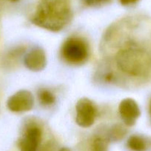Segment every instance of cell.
Masks as SVG:
<instances>
[{"label":"cell","instance_id":"cell-1","mask_svg":"<svg viewBox=\"0 0 151 151\" xmlns=\"http://www.w3.org/2000/svg\"><path fill=\"white\" fill-rule=\"evenodd\" d=\"M73 17L70 0H38L31 21L50 31L65 28Z\"/></svg>","mask_w":151,"mask_h":151},{"label":"cell","instance_id":"cell-2","mask_svg":"<svg viewBox=\"0 0 151 151\" xmlns=\"http://www.w3.org/2000/svg\"><path fill=\"white\" fill-rule=\"evenodd\" d=\"M115 60L121 70L132 76H139L146 69L144 54L142 50L133 46L120 50L117 53Z\"/></svg>","mask_w":151,"mask_h":151},{"label":"cell","instance_id":"cell-3","mask_svg":"<svg viewBox=\"0 0 151 151\" xmlns=\"http://www.w3.org/2000/svg\"><path fill=\"white\" fill-rule=\"evenodd\" d=\"M62 57L70 63L84 62L88 55V47L81 38L72 37L65 41L62 47Z\"/></svg>","mask_w":151,"mask_h":151},{"label":"cell","instance_id":"cell-4","mask_svg":"<svg viewBox=\"0 0 151 151\" xmlns=\"http://www.w3.org/2000/svg\"><path fill=\"white\" fill-rule=\"evenodd\" d=\"M76 122L80 127L89 128L94 123L97 111L93 102L88 98L78 100L76 106Z\"/></svg>","mask_w":151,"mask_h":151},{"label":"cell","instance_id":"cell-5","mask_svg":"<svg viewBox=\"0 0 151 151\" xmlns=\"http://www.w3.org/2000/svg\"><path fill=\"white\" fill-rule=\"evenodd\" d=\"M34 98L28 90H21L15 93L7 100V108L13 112H25L33 107Z\"/></svg>","mask_w":151,"mask_h":151},{"label":"cell","instance_id":"cell-6","mask_svg":"<svg viewBox=\"0 0 151 151\" xmlns=\"http://www.w3.org/2000/svg\"><path fill=\"white\" fill-rule=\"evenodd\" d=\"M41 139V131L36 126L30 127L19 139L18 146L20 151H36Z\"/></svg>","mask_w":151,"mask_h":151},{"label":"cell","instance_id":"cell-7","mask_svg":"<svg viewBox=\"0 0 151 151\" xmlns=\"http://www.w3.org/2000/svg\"><path fill=\"white\" fill-rule=\"evenodd\" d=\"M120 116L124 123L128 126L134 125L136 119L140 116V109L134 100L127 98L120 103L118 107Z\"/></svg>","mask_w":151,"mask_h":151},{"label":"cell","instance_id":"cell-8","mask_svg":"<svg viewBox=\"0 0 151 151\" xmlns=\"http://www.w3.org/2000/svg\"><path fill=\"white\" fill-rule=\"evenodd\" d=\"M25 65L28 69L33 72L41 71L46 66V55L40 47H36L28 52L25 57Z\"/></svg>","mask_w":151,"mask_h":151},{"label":"cell","instance_id":"cell-9","mask_svg":"<svg viewBox=\"0 0 151 151\" xmlns=\"http://www.w3.org/2000/svg\"><path fill=\"white\" fill-rule=\"evenodd\" d=\"M128 147L134 151H144L146 150V143L142 137L139 136H132L127 142Z\"/></svg>","mask_w":151,"mask_h":151},{"label":"cell","instance_id":"cell-10","mask_svg":"<svg viewBox=\"0 0 151 151\" xmlns=\"http://www.w3.org/2000/svg\"><path fill=\"white\" fill-rule=\"evenodd\" d=\"M38 99L41 105L44 106H50L54 104L56 97L52 92L47 89H41L38 91Z\"/></svg>","mask_w":151,"mask_h":151},{"label":"cell","instance_id":"cell-11","mask_svg":"<svg viewBox=\"0 0 151 151\" xmlns=\"http://www.w3.org/2000/svg\"><path fill=\"white\" fill-rule=\"evenodd\" d=\"M108 142L107 139L100 137H96L90 145V151H107Z\"/></svg>","mask_w":151,"mask_h":151},{"label":"cell","instance_id":"cell-12","mask_svg":"<svg viewBox=\"0 0 151 151\" xmlns=\"http://www.w3.org/2000/svg\"><path fill=\"white\" fill-rule=\"evenodd\" d=\"M110 0H83L84 4L87 6L93 7V6H99L102 4H105L109 2Z\"/></svg>","mask_w":151,"mask_h":151},{"label":"cell","instance_id":"cell-13","mask_svg":"<svg viewBox=\"0 0 151 151\" xmlns=\"http://www.w3.org/2000/svg\"><path fill=\"white\" fill-rule=\"evenodd\" d=\"M138 1H139V0H119L120 3L124 6H127L130 5V4H135V3L137 2Z\"/></svg>","mask_w":151,"mask_h":151},{"label":"cell","instance_id":"cell-14","mask_svg":"<svg viewBox=\"0 0 151 151\" xmlns=\"http://www.w3.org/2000/svg\"><path fill=\"white\" fill-rule=\"evenodd\" d=\"M59 151H71L70 149L67 148V147H63V148H62L61 150H59Z\"/></svg>","mask_w":151,"mask_h":151},{"label":"cell","instance_id":"cell-15","mask_svg":"<svg viewBox=\"0 0 151 151\" xmlns=\"http://www.w3.org/2000/svg\"><path fill=\"white\" fill-rule=\"evenodd\" d=\"M10 1H12V2H16V1H18L19 0H9Z\"/></svg>","mask_w":151,"mask_h":151},{"label":"cell","instance_id":"cell-16","mask_svg":"<svg viewBox=\"0 0 151 151\" xmlns=\"http://www.w3.org/2000/svg\"><path fill=\"white\" fill-rule=\"evenodd\" d=\"M150 114H151V102H150Z\"/></svg>","mask_w":151,"mask_h":151}]
</instances>
